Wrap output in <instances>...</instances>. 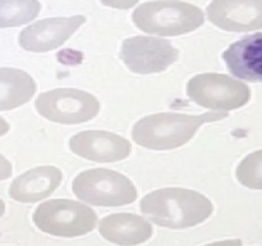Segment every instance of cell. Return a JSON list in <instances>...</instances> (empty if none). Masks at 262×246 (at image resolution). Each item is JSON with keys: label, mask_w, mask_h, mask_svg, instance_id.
I'll return each mask as SVG.
<instances>
[{"label": "cell", "mask_w": 262, "mask_h": 246, "mask_svg": "<svg viewBox=\"0 0 262 246\" xmlns=\"http://www.w3.org/2000/svg\"><path fill=\"white\" fill-rule=\"evenodd\" d=\"M143 215L160 227L186 230L201 224L212 214L214 205L205 195L188 189H160L142 199Z\"/></svg>", "instance_id": "obj_1"}, {"label": "cell", "mask_w": 262, "mask_h": 246, "mask_svg": "<svg viewBox=\"0 0 262 246\" xmlns=\"http://www.w3.org/2000/svg\"><path fill=\"white\" fill-rule=\"evenodd\" d=\"M228 113H205L201 115L158 113L142 118L132 130L135 142L152 150H170L188 142L205 123L227 118Z\"/></svg>", "instance_id": "obj_2"}, {"label": "cell", "mask_w": 262, "mask_h": 246, "mask_svg": "<svg viewBox=\"0 0 262 246\" xmlns=\"http://www.w3.org/2000/svg\"><path fill=\"white\" fill-rule=\"evenodd\" d=\"M135 25L143 32L159 36H179L204 25V13L196 5L179 0L145 3L133 12Z\"/></svg>", "instance_id": "obj_3"}, {"label": "cell", "mask_w": 262, "mask_h": 246, "mask_svg": "<svg viewBox=\"0 0 262 246\" xmlns=\"http://www.w3.org/2000/svg\"><path fill=\"white\" fill-rule=\"evenodd\" d=\"M32 220L41 232L63 238L84 236L97 225V215L91 208L68 199L42 202L33 212Z\"/></svg>", "instance_id": "obj_4"}, {"label": "cell", "mask_w": 262, "mask_h": 246, "mask_svg": "<svg viewBox=\"0 0 262 246\" xmlns=\"http://www.w3.org/2000/svg\"><path fill=\"white\" fill-rule=\"evenodd\" d=\"M73 194L95 207H122L137 199V190L128 177L115 171L95 168L73 179Z\"/></svg>", "instance_id": "obj_5"}, {"label": "cell", "mask_w": 262, "mask_h": 246, "mask_svg": "<svg viewBox=\"0 0 262 246\" xmlns=\"http://www.w3.org/2000/svg\"><path fill=\"white\" fill-rule=\"evenodd\" d=\"M187 94L197 105L215 110H233L250 101L251 90L227 74L204 73L189 79Z\"/></svg>", "instance_id": "obj_6"}, {"label": "cell", "mask_w": 262, "mask_h": 246, "mask_svg": "<svg viewBox=\"0 0 262 246\" xmlns=\"http://www.w3.org/2000/svg\"><path fill=\"white\" fill-rule=\"evenodd\" d=\"M38 114L60 125H79L97 115L100 102L91 94L77 89L43 92L35 102Z\"/></svg>", "instance_id": "obj_7"}, {"label": "cell", "mask_w": 262, "mask_h": 246, "mask_svg": "<svg viewBox=\"0 0 262 246\" xmlns=\"http://www.w3.org/2000/svg\"><path fill=\"white\" fill-rule=\"evenodd\" d=\"M178 49L168 40L147 36H135L123 41L120 58L130 72L151 74L165 71L177 61Z\"/></svg>", "instance_id": "obj_8"}, {"label": "cell", "mask_w": 262, "mask_h": 246, "mask_svg": "<svg viewBox=\"0 0 262 246\" xmlns=\"http://www.w3.org/2000/svg\"><path fill=\"white\" fill-rule=\"evenodd\" d=\"M83 15L48 18L38 20L20 32L19 45L32 53H46L63 45L83 23Z\"/></svg>", "instance_id": "obj_9"}, {"label": "cell", "mask_w": 262, "mask_h": 246, "mask_svg": "<svg viewBox=\"0 0 262 246\" xmlns=\"http://www.w3.org/2000/svg\"><path fill=\"white\" fill-rule=\"evenodd\" d=\"M206 12L212 25L229 32L262 28V0H212Z\"/></svg>", "instance_id": "obj_10"}, {"label": "cell", "mask_w": 262, "mask_h": 246, "mask_svg": "<svg viewBox=\"0 0 262 246\" xmlns=\"http://www.w3.org/2000/svg\"><path fill=\"white\" fill-rule=\"evenodd\" d=\"M69 148L77 155L99 163L123 160L130 154L129 141L106 131H83L71 138Z\"/></svg>", "instance_id": "obj_11"}, {"label": "cell", "mask_w": 262, "mask_h": 246, "mask_svg": "<svg viewBox=\"0 0 262 246\" xmlns=\"http://www.w3.org/2000/svg\"><path fill=\"white\" fill-rule=\"evenodd\" d=\"M99 232L109 242L119 246H136L152 237L154 228L146 218L132 213H114L102 218Z\"/></svg>", "instance_id": "obj_12"}, {"label": "cell", "mask_w": 262, "mask_h": 246, "mask_svg": "<svg viewBox=\"0 0 262 246\" xmlns=\"http://www.w3.org/2000/svg\"><path fill=\"white\" fill-rule=\"evenodd\" d=\"M223 58L233 76L245 81L262 82V32L232 44Z\"/></svg>", "instance_id": "obj_13"}, {"label": "cell", "mask_w": 262, "mask_h": 246, "mask_svg": "<svg viewBox=\"0 0 262 246\" xmlns=\"http://www.w3.org/2000/svg\"><path fill=\"white\" fill-rule=\"evenodd\" d=\"M61 172L56 167L42 166L25 172L12 182L9 196L18 202L33 204L46 199L59 187Z\"/></svg>", "instance_id": "obj_14"}, {"label": "cell", "mask_w": 262, "mask_h": 246, "mask_svg": "<svg viewBox=\"0 0 262 246\" xmlns=\"http://www.w3.org/2000/svg\"><path fill=\"white\" fill-rule=\"evenodd\" d=\"M32 77L17 68H0V112L26 104L35 95Z\"/></svg>", "instance_id": "obj_15"}, {"label": "cell", "mask_w": 262, "mask_h": 246, "mask_svg": "<svg viewBox=\"0 0 262 246\" xmlns=\"http://www.w3.org/2000/svg\"><path fill=\"white\" fill-rule=\"evenodd\" d=\"M38 0H0V28L18 27L40 13Z\"/></svg>", "instance_id": "obj_16"}, {"label": "cell", "mask_w": 262, "mask_h": 246, "mask_svg": "<svg viewBox=\"0 0 262 246\" xmlns=\"http://www.w3.org/2000/svg\"><path fill=\"white\" fill-rule=\"evenodd\" d=\"M237 178L245 187L262 190V149L248 154L237 168Z\"/></svg>", "instance_id": "obj_17"}, {"label": "cell", "mask_w": 262, "mask_h": 246, "mask_svg": "<svg viewBox=\"0 0 262 246\" xmlns=\"http://www.w3.org/2000/svg\"><path fill=\"white\" fill-rule=\"evenodd\" d=\"M106 7L117 8V9H129L138 3V0H101Z\"/></svg>", "instance_id": "obj_18"}, {"label": "cell", "mask_w": 262, "mask_h": 246, "mask_svg": "<svg viewBox=\"0 0 262 246\" xmlns=\"http://www.w3.org/2000/svg\"><path fill=\"white\" fill-rule=\"evenodd\" d=\"M13 173V167L4 156L0 154V181L8 179Z\"/></svg>", "instance_id": "obj_19"}, {"label": "cell", "mask_w": 262, "mask_h": 246, "mask_svg": "<svg viewBox=\"0 0 262 246\" xmlns=\"http://www.w3.org/2000/svg\"><path fill=\"white\" fill-rule=\"evenodd\" d=\"M204 246H243L242 241L238 238H233V240H223V241H215V242L206 243Z\"/></svg>", "instance_id": "obj_20"}, {"label": "cell", "mask_w": 262, "mask_h": 246, "mask_svg": "<svg viewBox=\"0 0 262 246\" xmlns=\"http://www.w3.org/2000/svg\"><path fill=\"white\" fill-rule=\"evenodd\" d=\"M8 131H9V125H8V122L4 118L0 117V137L4 136Z\"/></svg>", "instance_id": "obj_21"}, {"label": "cell", "mask_w": 262, "mask_h": 246, "mask_svg": "<svg viewBox=\"0 0 262 246\" xmlns=\"http://www.w3.org/2000/svg\"><path fill=\"white\" fill-rule=\"evenodd\" d=\"M4 213H5V204H4V201L0 199V218L4 215Z\"/></svg>", "instance_id": "obj_22"}]
</instances>
